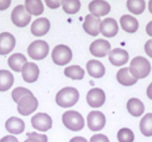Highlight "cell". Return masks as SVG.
Listing matches in <instances>:
<instances>
[{
	"mask_svg": "<svg viewBox=\"0 0 152 142\" xmlns=\"http://www.w3.org/2000/svg\"><path fill=\"white\" fill-rule=\"evenodd\" d=\"M88 8L91 15L95 17L105 16L110 12V4L105 0H92Z\"/></svg>",
	"mask_w": 152,
	"mask_h": 142,
	"instance_id": "cell-13",
	"label": "cell"
},
{
	"mask_svg": "<svg viewBox=\"0 0 152 142\" xmlns=\"http://www.w3.org/2000/svg\"><path fill=\"white\" fill-rule=\"evenodd\" d=\"M28 140L31 142H48V138L46 135L44 134H38V133H28L27 134Z\"/></svg>",
	"mask_w": 152,
	"mask_h": 142,
	"instance_id": "cell-33",
	"label": "cell"
},
{
	"mask_svg": "<svg viewBox=\"0 0 152 142\" xmlns=\"http://www.w3.org/2000/svg\"><path fill=\"white\" fill-rule=\"evenodd\" d=\"M50 29V22L47 18L42 17V18L35 19L31 25V33L34 36H45Z\"/></svg>",
	"mask_w": 152,
	"mask_h": 142,
	"instance_id": "cell-18",
	"label": "cell"
},
{
	"mask_svg": "<svg viewBox=\"0 0 152 142\" xmlns=\"http://www.w3.org/2000/svg\"><path fill=\"white\" fill-rule=\"evenodd\" d=\"M87 103L92 108H100L104 105L106 101V95L102 89L100 88H93L87 93Z\"/></svg>",
	"mask_w": 152,
	"mask_h": 142,
	"instance_id": "cell-10",
	"label": "cell"
},
{
	"mask_svg": "<svg viewBox=\"0 0 152 142\" xmlns=\"http://www.w3.org/2000/svg\"><path fill=\"white\" fill-rule=\"evenodd\" d=\"M129 52L122 48H114L108 54L109 62L114 66H122L129 61Z\"/></svg>",
	"mask_w": 152,
	"mask_h": 142,
	"instance_id": "cell-14",
	"label": "cell"
},
{
	"mask_svg": "<svg viewBox=\"0 0 152 142\" xmlns=\"http://www.w3.org/2000/svg\"><path fill=\"white\" fill-rule=\"evenodd\" d=\"M64 75L73 80H82L85 76V70L79 65H70L64 68Z\"/></svg>",
	"mask_w": 152,
	"mask_h": 142,
	"instance_id": "cell-28",
	"label": "cell"
},
{
	"mask_svg": "<svg viewBox=\"0 0 152 142\" xmlns=\"http://www.w3.org/2000/svg\"><path fill=\"white\" fill-rule=\"evenodd\" d=\"M118 31H119V25L115 18L107 17L101 22L100 33H102L105 38H114L117 36Z\"/></svg>",
	"mask_w": 152,
	"mask_h": 142,
	"instance_id": "cell-12",
	"label": "cell"
},
{
	"mask_svg": "<svg viewBox=\"0 0 152 142\" xmlns=\"http://www.w3.org/2000/svg\"><path fill=\"white\" fill-rule=\"evenodd\" d=\"M72 57H73V54H72L71 48L66 45H62V44L57 45L52 51L53 62L59 66L66 65L72 60Z\"/></svg>",
	"mask_w": 152,
	"mask_h": 142,
	"instance_id": "cell-4",
	"label": "cell"
},
{
	"mask_svg": "<svg viewBox=\"0 0 152 142\" xmlns=\"http://www.w3.org/2000/svg\"><path fill=\"white\" fill-rule=\"evenodd\" d=\"M62 123L70 130L79 131L85 127V119L79 112L68 110L62 115Z\"/></svg>",
	"mask_w": 152,
	"mask_h": 142,
	"instance_id": "cell-3",
	"label": "cell"
},
{
	"mask_svg": "<svg viewBox=\"0 0 152 142\" xmlns=\"http://www.w3.org/2000/svg\"><path fill=\"white\" fill-rule=\"evenodd\" d=\"M16 44V40L13 34L10 32L0 33V55H8L14 49Z\"/></svg>",
	"mask_w": 152,
	"mask_h": 142,
	"instance_id": "cell-16",
	"label": "cell"
},
{
	"mask_svg": "<svg viewBox=\"0 0 152 142\" xmlns=\"http://www.w3.org/2000/svg\"><path fill=\"white\" fill-rule=\"evenodd\" d=\"M117 139L119 142H134L135 135H134L132 129L123 127V128L119 129V131H118Z\"/></svg>",
	"mask_w": 152,
	"mask_h": 142,
	"instance_id": "cell-31",
	"label": "cell"
},
{
	"mask_svg": "<svg viewBox=\"0 0 152 142\" xmlns=\"http://www.w3.org/2000/svg\"><path fill=\"white\" fill-rule=\"evenodd\" d=\"M146 32L148 36H150L152 38V20L150 22H148V25L146 26Z\"/></svg>",
	"mask_w": 152,
	"mask_h": 142,
	"instance_id": "cell-40",
	"label": "cell"
},
{
	"mask_svg": "<svg viewBox=\"0 0 152 142\" xmlns=\"http://www.w3.org/2000/svg\"><path fill=\"white\" fill-rule=\"evenodd\" d=\"M86 70L93 78H101L105 75V66L99 60H89L86 64Z\"/></svg>",
	"mask_w": 152,
	"mask_h": 142,
	"instance_id": "cell-19",
	"label": "cell"
},
{
	"mask_svg": "<svg viewBox=\"0 0 152 142\" xmlns=\"http://www.w3.org/2000/svg\"><path fill=\"white\" fill-rule=\"evenodd\" d=\"M147 96H148V99L152 101V82L147 88Z\"/></svg>",
	"mask_w": 152,
	"mask_h": 142,
	"instance_id": "cell-41",
	"label": "cell"
},
{
	"mask_svg": "<svg viewBox=\"0 0 152 142\" xmlns=\"http://www.w3.org/2000/svg\"><path fill=\"white\" fill-rule=\"evenodd\" d=\"M11 18L14 25L19 28L26 27L31 22V15L26 11L25 6H23V4H18L13 9Z\"/></svg>",
	"mask_w": 152,
	"mask_h": 142,
	"instance_id": "cell-7",
	"label": "cell"
},
{
	"mask_svg": "<svg viewBox=\"0 0 152 142\" xmlns=\"http://www.w3.org/2000/svg\"><path fill=\"white\" fill-rule=\"evenodd\" d=\"M139 129L145 137H152V113H146L141 117Z\"/></svg>",
	"mask_w": 152,
	"mask_h": 142,
	"instance_id": "cell-27",
	"label": "cell"
},
{
	"mask_svg": "<svg viewBox=\"0 0 152 142\" xmlns=\"http://www.w3.org/2000/svg\"><path fill=\"white\" fill-rule=\"evenodd\" d=\"M25 127L26 126H25L24 121L16 117H11L6 122V128L10 134H13V135L23 134L25 130Z\"/></svg>",
	"mask_w": 152,
	"mask_h": 142,
	"instance_id": "cell-21",
	"label": "cell"
},
{
	"mask_svg": "<svg viewBox=\"0 0 152 142\" xmlns=\"http://www.w3.org/2000/svg\"><path fill=\"white\" fill-rule=\"evenodd\" d=\"M12 0H0V11H4L11 6Z\"/></svg>",
	"mask_w": 152,
	"mask_h": 142,
	"instance_id": "cell-37",
	"label": "cell"
},
{
	"mask_svg": "<svg viewBox=\"0 0 152 142\" xmlns=\"http://www.w3.org/2000/svg\"><path fill=\"white\" fill-rule=\"evenodd\" d=\"M106 124V117L103 112L99 110H93L89 112L87 117V125L90 130L92 131H99L104 128Z\"/></svg>",
	"mask_w": 152,
	"mask_h": 142,
	"instance_id": "cell-8",
	"label": "cell"
},
{
	"mask_svg": "<svg viewBox=\"0 0 152 142\" xmlns=\"http://www.w3.org/2000/svg\"><path fill=\"white\" fill-rule=\"evenodd\" d=\"M31 124L32 127L40 131H47L52 128L53 120L47 113H37L31 117Z\"/></svg>",
	"mask_w": 152,
	"mask_h": 142,
	"instance_id": "cell-9",
	"label": "cell"
},
{
	"mask_svg": "<svg viewBox=\"0 0 152 142\" xmlns=\"http://www.w3.org/2000/svg\"><path fill=\"white\" fill-rule=\"evenodd\" d=\"M0 142H18L16 139V137H14L13 135H9V136L3 137L2 139L0 140Z\"/></svg>",
	"mask_w": 152,
	"mask_h": 142,
	"instance_id": "cell-38",
	"label": "cell"
},
{
	"mask_svg": "<svg viewBox=\"0 0 152 142\" xmlns=\"http://www.w3.org/2000/svg\"><path fill=\"white\" fill-rule=\"evenodd\" d=\"M38 105L39 101L35 99V96L33 95V93L32 94H28V95H25L24 97H22L18 101L17 111H18L19 114L25 115V117L30 115L38 109Z\"/></svg>",
	"mask_w": 152,
	"mask_h": 142,
	"instance_id": "cell-6",
	"label": "cell"
},
{
	"mask_svg": "<svg viewBox=\"0 0 152 142\" xmlns=\"http://www.w3.org/2000/svg\"><path fill=\"white\" fill-rule=\"evenodd\" d=\"M28 94H32V92L26 88L23 87H17L15 88L13 91H12V99L15 103H18V101L22 97H24L25 95H28Z\"/></svg>",
	"mask_w": 152,
	"mask_h": 142,
	"instance_id": "cell-32",
	"label": "cell"
},
{
	"mask_svg": "<svg viewBox=\"0 0 152 142\" xmlns=\"http://www.w3.org/2000/svg\"><path fill=\"white\" fill-rule=\"evenodd\" d=\"M148 6H149V11H150V13L152 14V0H150V1H149V4H148Z\"/></svg>",
	"mask_w": 152,
	"mask_h": 142,
	"instance_id": "cell-42",
	"label": "cell"
},
{
	"mask_svg": "<svg viewBox=\"0 0 152 142\" xmlns=\"http://www.w3.org/2000/svg\"><path fill=\"white\" fill-rule=\"evenodd\" d=\"M14 83V76L11 72L0 70V92L8 91Z\"/></svg>",
	"mask_w": 152,
	"mask_h": 142,
	"instance_id": "cell-26",
	"label": "cell"
},
{
	"mask_svg": "<svg viewBox=\"0 0 152 142\" xmlns=\"http://www.w3.org/2000/svg\"><path fill=\"white\" fill-rule=\"evenodd\" d=\"M79 92L73 87L63 88L56 95V103L61 108H71L78 101Z\"/></svg>",
	"mask_w": 152,
	"mask_h": 142,
	"instance_id": "cell-1",
	"label": "cell"
},
{
	"mask_svg": "<svg viewBox=\"0 0 152 142\" xmlns=\"http://www.w3.org/2000/svg\"><path fill=\"white\" fill-rule=\"evenodd\" d=\"M100 17H95L91 14H88L85 17V22L83 24L84 30L89 34V36H96L100 33V25H101Z\"/></svg>",
	"mask_w": 152,
	"mask_h": 142,
	"instance_id": "cell-17",
	"label": "cell"
},
{
	"mask_svg": "<svg viewBox=\"0 0 152 142\" xmlns=\"http://www.w3.org/2000/svg\"><path fill=\"white\" fill-rule=\"evenodd\" d=\"M27 63V59L23 54H13L11 57H9L8 59V64L11 67V70H13L14 72H22L23 66Z\"/></svg>",
	"mask_w": 152,
	"mask_h": 142,
	"instance_id": "cell-24",
	"label": "cell"
},
{
	"mask_svg": "<svg viewBox=\"0 0 152 142\" xmlns=\"http://www.w3.org/2000/svg\"><path fill=\"white\" fill-rule=\"evenodd\" d=\"M62 9L66 14L73 15L76 14L80 9V1L79 0H62Z\"/></svg>",
	"mask_w": 152,
	"mask_h": 142,
	"instance_id": "cell-30",
	"label": "cell"
},
{
	"mask_svg": "<svg viewBox=\"0 0 152 142\" xmlns=\"http://www.w3.org/2000/svg\"><path fill=\"white\" fill-rule=\"evenodd\" d=\"M39 75H40V68L39 66L33 62H27L23 66L22 76L25 82L32 83L38 80Z\"/></svg>",
	"mask_w": 152,
	"mask_h": 142,
	"instance_id": "cell-15",
	"label": "cell"
},
{
	"mask_svg": "<svg viewBox=\"0 0 152 142\" xmlns=\"http://www.w3.org/2000/svg\"><path fill=\"white\" fill-rule=\"evenodd\" d=\"M126 7L132 14L140 15L144 13L145 9H146V1L145 0H128Z\"/></svg>",
	"mask_w": 152,
	"mask_h": 142,
	"instance_id": "cell-29",
	"label": "cell"
},
{
	"mask_svg": "<svg viewBox=\"0 0 152 142\" xmlns=\"http://www.w3.org/2000/svg\"><path fill=\"white\" fill-rule=\"evenodd\" d=\"M24 142H31V141H30V140H28V139H27V140H26V141H24Z\"/></svg>",
	"mask_w": 152,
	"mask_h": 142,
	"instance_id": "cell-43",
	"label": "cell"
},
{
	"mask_svg": "<svg viewBox=\"0 0 152 142\" xmlns=\"http://www.w3.org/2000/svg\"><path fill=\"white\" fill-rule=\"evenodd\" d=\"M145 52L147 56L152 58V40H148L145 44Z\"/></svg>",
	"mask_w": 152,
	"mask_h": 142,
	"instance_id": "cell-36",
	"label": "cell"
},
{
	"mask_svg": "<svg viewBox=\"0 0 152 142\" xmlns=\"http://www.w3.org/2000/svg\"><path fill=\"white\" fill-rule=\"evenodd\" d=\"M129 70L136 79H144L151 72V64L145 57H135L131 61Z\"/></svg>",
	"mask_w": 152,
	"mask_h": 142,
	"instance_id": "cell-2",
	"label": "cell"
},
{
	"mask_svg": "<svg viewBox=\"0 0 152 142\" xmlns=\"http://www.w3.org/2000/svg\"><path fill=\"white\" fill-rule=\"evenodd\" d=\"M126 108H128V112L132 117H141L145 112V105L144 103L138 99H130L126 103Z\"/></svg>",
	"mask_w": 152,
	"mask_h": 142,
	"instance_id": "cell-22",
	"label": "cell"
},
{
	"mask_svg": "<svg viewBox=\"0 0 152 142\" xmlns=\"http://www.w3.org/2000/svg\"><path fill=\"white\" fill-rule=\"evenodd\" d=\"M110 43L107 40H95L90 45V52L93 57L103 58L106 57L110 51Z\"/></svg>",
	"mask_w": 152,
	"mask_h": 142,
	"instance_id": "cell-11",
	"label": "cell"
},
{
	"mask_svg": "<svg viewBox=\"0 0 152 142\" xmlns=\"http://www.w3.org/2000/svg\"><path fill=\"white\" fill-rule=\"evenodd\" d=\"M46 6L48 7L49 9H58L61 4H62V0H44Z\"/></svg>",
	"mask_w": 152,
	"mask_h": 142,
	"instance_id": "cell-35",
	"label": "cell"
},
{
	"mask_svg": "<svg viewBox=\"0 0 152 142\" xmlns=\"http://www.w3.org/2000/svg\"><path fill=\"white\" fill-rule=\"evenodd\" d=\"M28 56L32 58L33 60H43L46 58L49 52L48 44L43 40H37L33 41L28 47Z\"/></svg>",
	"mask_w": 152,
	"mask_h": 142,
	"instance_id": "cell-5",
	"label": "cell"
},
{
	"mask_svg": "<svg viewBox=\"0 0 152 142\" xmlns=\"http://www.w3.org/2000/svg\"><path fill=\"white\" fill-rule=\"evenodd\" d=\"M25 9L30 15L39 16L44 12L42 0H25Z\"/></svg>",
	"mask_w": 152,
	"mask_h": 142,
	"instance_id": "cell-25",
	"label": "cell"
},
{
	"mask_svg": "<svg viewBox=\"0 0 152 142\" xmlns=\"http://www.w3.org/2000/svg\"><path fill=\"white\" fill-rule=\"evenodd\" d=\"M70 142H88L87 140H86V138H84V137H74V138H72V139L70 140Z\"/></svg>",
	"mask_w": 152,
	"mask_h": 142,
	"instance_id": "cell-39",
	"label": "cell"
},
{
	"mask_svg": "<svg viewBox=\"0 0 152 142\" xmlns=\"http://www.w3.org/2000/svg\"><path fill=\"white\" fill-rule=\"evenodd\" d=\"M120 26L125 32L134 33L138 30L139 22L134 16L126 14V15H122L120 17Z\"/></svg>",
	"mask_w": 152,
	"mask_h": 142,
	"instance_id": "cell-20",
	"label": "cell"
},
{
	"mask_svg": "<svg viewBox=\"0 0 152 142\" xmlns=\"http://www.w3.org/2000/svg\"><path fill=\"white\" fill-rule=\"evenodd\" d=\"M89 142H110L108 139V137L102 134H95L90 138Z\"/></svg>",
	"mask_w": 152,
	"mask_h": 142,
	"instance_id": "cell-34",
	"label": "cell"
},
{
	"mask_svg": "<svg viewBox=\"0 0 152 142\" xmlns=\"http://www.w3.org/2000/svg\"><path fill=\"white\" fill-rule=\"evenodd\" d=\"M117 80L120 85H125V87L134 85L138 81V79H136L135 77L131 75L129 67H122L117 72Z\"/></svg>",
	"mask_w": 152,
	"mask_h": 142,
	"instance_id": "cell-23",
	"label": "cell"
}]
</instances>
